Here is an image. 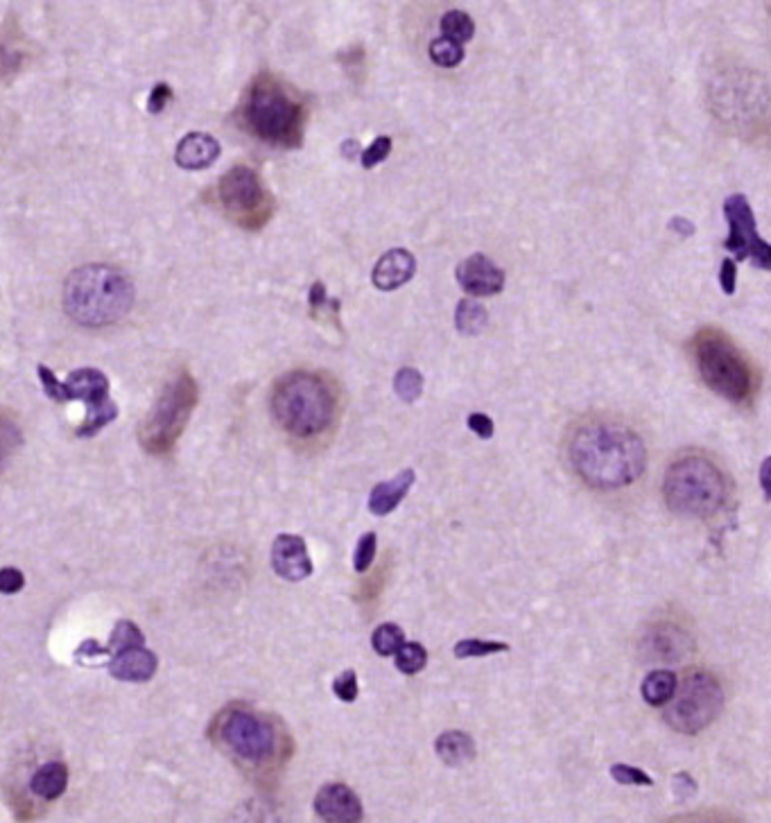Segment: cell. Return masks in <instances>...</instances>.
<instances>
[{"label": "cell", "mask_w": 771, "mask_h": 823, "mask_svg": "<svg viewBox=\"0 0 771 823\" xmlns=\"http://www.w3.org/2000/svg\"><path fill=\"white\" fill-rule=\"evenodd\" d=\"M568 464L586 487L620 491L647 471V448L636 430L613 419H588L575 426L566 444Z\"/></svg>", "instance_id": "1"}, {"label": "cell", "mask_w": 771, "mask_h": 823, "mask_svg": "<svg viewBox=\"0 0 771 823\" xmlns=\"http://www.w3.org/2000/svg\"><path fill=\"white\" fill-rule=\"evenodd\" d=\"M272 414L294 439L322 437L335 423L337 392L317 371H290L274 385Z\"/></svg>", "instance_id": "2"}, {"label": "cell", "mask_w": 771, "mask_h": 823, "mask_svg": "<svg viewBox=\"0 0 771 823\" xmlns=\"http://www.w3.org/2000/svg\"><path fill=\"white\" fill-rule=\"evenodd\" d=\"M240 118L247 132L267 145L294 150L303 143L306 107L272 73H261L249 84Z\"/></svg>", "instance_id": "3"}, {"label": "cell", "mask_w": 771, "mask_h": 823, "mask_svg": "<svg viewBox=\"0 0 771 823\" xmlns=\"http://www.w3.org/2000/svg\"><path fill=\"white\" fill-rule=\"evenodd\" d=\"M134 303V285L109 265H84L68 276L64 306L77 324L109 326L123 319Z\"/></svg>", "instance_id": "4"}, {"label": "cell", "mask_w": 771, "mask_h": 823, "mask_svg": "<svg viewBox=\"0 0 771 823\" xmlns=\"http://www.w3.org/2000/svg\"><path fill=\"white\" fill-rule=\"evenodd\" d=\"M729 482L724 471L706 455L674 459L663 478V500L672 514L710 518L726 505Z\"/></svg>", "instance_id": "5"}, {"label": "cell", "mask_w": 771, "mask_h": 823, "mask_svg": "<svg viewBox=\"0 0 771 823\" xmlns=\"http://www.w3.org/2000/svg\"><path fill=\"white\" fill-rule=\"evenodd\" d=\"M218 740L233 758L251 767H265L283 753V731L270 715L249 706H229L218 715Z\"/></svg>", "instance_id": "6"}, {"label": "cell", "mask_w": 771, "mask_h": 823, "mask_svg": "<svg viewBox=\"0 0 771 823\" xmlns=\"http://www.w3.org/2000/svg\"><path fill=\"white\" fill-rule=\"evenodd\" d=\"M695 362L701 380L726 401L747 403L753 396V387H756L753 369L726 333L715 328H704L697 333Z\"/></svg>", "instance_id": "7"}, {"label": "cell", "mask_w": 771, "mask_h": 823, "mask_svg": "<svg viewBox=\"0 0 771 823\" xmlns=\"http://www.w3.org/2000/svg\"><path fill=\"white\" fill-rule=\"evenodd\" d=\"M199 401V387L188 371L179 374L161 389L152 410L138 430L141 446L150 455H168L184 435L190 414Z\"/></svg>", "instance_id": "8"}, {"label": "cell", "mask_w": 771, "mask_h": 823, "mask_svg": "<svg viewBox=\"0 0 771 823\" xmlns=\"http://www.w3.org/2000/svg\"><path fill=\"white\" fill-rule=\"evenodd\" d=\"M43 392L57 403L82 401L86 405V419L77 428V437H93L118 417V407L111 401L109 378L100 369L84 367L73 371L64 383L46 365L37 367Z\"/></svg>", "instance_id": "9"}, {"label": "cell", "mask_w": 771, "mask_h": 823, "mask_svg": "<svg viewBox=\"0 0 771 823\" xmlns=\"http://www.w3.org/2000/svg\"><path fill=\"white\" fill-rule=\"evenodd\" d=\"M665 708V722L683 735H697L715 722L724 708L722 683L704 667H692L677 681L672 701Z\"/></svg>", "instance_id": "10"}, {"label": "cell", "mask_w": 771, "mask_h": 823, "mask_svg": "<svg viewBox=\"0 0 771 823\" xmlns=\"http://www.w3.org/2000/svg\"><path fill=\"white\" fill-rule=\"evenodd\" d=\"M222 211L242 229H261L272 218L274 202L256 170L249 166L231 168L218 181Z\"/></svg>", "instance_id": "11"}, {"label": "cell", "mask_w": 771, "mask_h": 823, "mask_svg": "<svg viewBox=\"0 0 771 823\" xmlns=\"http://www.w3.org/2000/svg\"><path fill=\"white\" fill-rule=\"evenodd\" d=\"M724 215L729 222V238H726L724 247L733 251L735 261H747L753 258V263L762 270H767L771 263V247L767 240L758 236L756 229V215L744 195H731L724 202Z\"/></svg>", "instance_id": "12"}, {"label": "cell", "mask_w": 771, "mask_h": 823, "mask_svg": "<svg viewBox=\"0 0 771 823\" xmlns=\"http://www.w3.org/2000/svg\"><path fill=\"white\" fill-rule=\"evenodd\" d=\"M695 652V640L674 622H656L640 638V656L649 663H677Z\"/></svg>", "instance_id": "13"}, {"label": "cell", "mask_w": 771, "mask_h": 823, "mask_svg": "<svg viewBox=\"0 0 771 823\" xmlns=\"http://www.w3.org/2000/svg\"><path fill=\"white\" fill-rule=\"evenodd\" d=\"M37 57V43L23 32L14 16L0 21V86L10 84Z\"/></svg>", "instance_id": "14"}, {"label": "cell", "mask_w": 771, "mask_h": 823, "mask_svg": "<svg viewBox=\"0 0 771 823\" xmlns=\"http://www.w3.org/2000/svg\"><path fill=\"white\" fill-rule=\"evenodd\" d=\"M272 568L285 582H303L313 575L306 541L297 534H279L272 545Z\"/></svg>", "instance_id": "15"}, {"label": "cell", "mask_w": 771, "mask_h": 823, "mask_svg": "<svg viewBox=\"0 0 771 823\" xmlns=\"http://www.w3.org/2000/svg\"><path fill=\"white\" fill-rule=\"evenodd\" d=\"M315 812L326 823H360L365 817L358 794L344 783L324 785L315 796Z\"/></svg>", "instance_id": "16"}, {"label": "cell", "mask_w": 771, "mask_h": 823, "mask_svg": "<svg viewBox=\"0 0 771 823\" xmlns=\"http://www.w3.org/2000/svg\"><path fill=\"white\" fill-rule=\"evenodd\" d=\"M457 283L473 297H491L505 288V272L484 254H473L457 265Z\"/></svg>", "instance_id": "17"}, {"label": "cell", "mask_w": 771, "mask_h": 823, "mask_svg": "<svg viewBox=\"0 0 771 823\" xmlns=\"http://www.w3.org/2000/svg\"><path fill=\"white\" fill-rule=\"evenodd\" d=\"M157 667L159 658L152 649H147L145 645H132L111 656L107 670L118 681L145 683L157 674Z\"/></svg>", "instance_id": "18"}, {"label": "cell", "mask_w": 771, "mask_h": 823, "mask_svg": "<svg viewBox=\"0 0 771 823\" xmlns=\"http://www.w3.org/2000/svg\"><path fill=\"white\" fill-rule=\"evenodd\" d=\"M414 272H417V258L407 249H392L380 256L374 272H371V281H374L378 290L392 292L407 281H412Z\"/></svg>", "instance_id": "19"}, {"label": "cell", "mask_w": 771, "mask_h": 823, "mask_svg": "<svg viewBox=\"0 0 771 823\" xmlns=\"http://www.w3.org/2000/svg\"><path fill=\"white\" fill-rule=\"evenodd\" d=\"M220 157V143L211 134L190 132L177 143L175 161L184 170H204Z\"/></svg>", "instance_id": "20"}, {"label": "cell", "mask_w": 771, "mask_h": 823, "mask_svg": "<svg viewBox=\"0 0 771 823\" xmlns=\"http://www.w3.org/2000/svg\"><path fill=\"white\" fill-rule=\"evenodd\" d=\"M414 480H417V475H414L412 469H407V471L398 473L392 480L376 484V487L369 493L371 514H376V516L392 514V511L401 505L407 493H410Z\"/></svg>", "instance_id": "21"}, {"label": "cell", "mask_w": 771, "mask_h": 823, "mask_svg": "<svg viewBox=\"0 0 771 823\" xmlns=\"http://www.w3.org/2000/svg\"><path fill=\"white\" fill-rule=\"evenodd\" d=\"M68 787V767L59 760H50L34 771L30 778V790L43 801H57Z\"/></svg>", "instance_id": "22"}, {"label": "cell", "mask_w": 771, "mask_h": 823, "mask_svg": "<svg viewBox=\"0 0 771 823\" xmlns=\"http://www.w3.org/2000/svg\"><path fill=\"white\" fill-rule=\"evenodd\" d=\"M435 751L441 762H446L450 767H459L475 758V742L464 731H446L437 738Z\"/></svg>", "instance_id": "23"}, {"label": "cell", "mask_w": 771, "mask_h": 823, "mask_svg": "<svg viewBox=\"0 0 771 823\" xmlns=\"http://www.w3.org/2000/svg\"><path fill=\"white\" fill-rule=\"evenodd\" d=\"M677 681L679 677L670 670H654L643 679L640 692H643V699L649 706L663 708L672 701L674 690H677Z\"/></svg>", "instance_id": "24"}, {"label": "cell", "mask_w": 771, "mask_h": 823, "mask_svg": "<svg viewBox=\"0 0 771 823\" xmlns=\"http://www.w3.org/2000/svg\"><path fill=\"white\" fill-rule=\"evenodd\" d=\"M489 322L487 308L473 299H464L457 303L455 326L462 335H478Z\"/></svg>", "instance_id": "25"}, {"label": "cell", "mask_w": 771, "mask_h": 823, "mask_svg": "<svg viewBox=\"0 0 771 823\" xmlns=\"http://www.w3.org/2000/svg\"><path fill=\"white\" fill-rule=\"evenodd\" d=\"M441 37L446 39H453L457 43H464L473 39L475 34V23L473 19L466 12H459V10H450L444 16H441Z\"/></svg>", "instance_id": "26"}, {"label": "cell", "mask_w": 771, "mask_h": 823, "mask_svg": "<svg viewBox=\"0 0 771 823\" xmlns=\"http://www.w3.org/2000/svg\"><path fill=\"white\" fill-rule=\"evenodd\" d=\"M405 643V634L403 629L398 625H392V622H385V625L376 627L374 634H371V647H374V652L378 656H394L398 649L403 647Z\"/></svg>", "instance_id": "27"}, {"label": "cell", "mask_w": 771, "mask_h": 823, "mask_svg": "<svg viewBox=\"0 0 771 823\" xmlns=\"http://www.w3.org/2000/svg\"><path fill=\"white\" fill-rule=\"evenodd\" d=\"M23 435H21V428L16 426V421L10 417V414L0 410V471L5 469L7 459H10L16 448L21 446Z\"/></svg>", "instance_id": "28"}, {"label": "cell", "mask_w": 771, "mask_h": 823, "mask_svg": "<svg viewBox=\"0 0 771 823\" xmlns=\"http://www.w3.org/2000/svg\"><path fill=\"white\" fill-rule=\"evenodd\" d=\"M430 59L441 68H455L462 64L464 46L453 39L439 37L430 43Z\"/></svg>", "instance_id": "29"}, {"label": "cell", "mask_w": 771, "mask_h": 823, "mask_svg": "<svg viewBox=\"0 0 771 823\" xmlns=\"http://www.w3.org/2000/svg\"><path fill=\"white\" fill-rule=\"evenodd\" d=\"M509 652L507 643H498V640H480V638H466L459 640L455 645V658H482L491 654Z\"/></svg>", "instance_id": "30"}, {"label": "cell", "mask_w": 771, "mask_h": 823, "mask_svg": "<svg viewBox=\"0 0 771 823\" xmlns=\"http://www.w3.org/2000/svg\"><path fill=\"white\" fill-rule=\"evenodd\" d=\"M396 667L403 674H419L428 663V652L421 643H403V647L394 654Z\"/></svg>", "instance_id": "31"}, {"label": "cell", "mask_w": 771, "mask_h": 823, "mask_svg": "<svg viewBox=\"0 0 771 823\" xmlns=\"http://www.w3.org/2000/svg\"><path fill=\"white\" fill-rule=\"evenodd\" d=\"M394 389L401 401L414 403L423 392V376L414 367H403L394 378Z\"/></svg>", "instance_id": "32"}, {"label": "cell", "mask_w": 771, "mask_h": 823, "mask_svg": "<svg viewBox=\"0 0 771 823\" xmlns=\"http://www.w3.org/2000/svg\"><path fill=\"white\" fill-rule=\"evenodd\" d=\"M376 543H378V536L376 532H367L360 536L358 545H355V552H353V570L355 573H367L371 568V563L376 559Z\"/></svg>", "instance_id": "33"}, {"label": "cell", "mask_w": 771, "mask_h": 823, "mask_svg": "<svg viewBox=\"0 0 771 823\" xmlns=\"http://www.w3.org/2000/svg\"><path fill=\"white\" fill-rule=\"evenodd\" d=\"M389 154H392V138L389 136H378L374 143H371L365 152H360L362 168L371 170L376 168L378 163H383Z\"/></svg>", "instance_id": "34"}, {"label": "cell", "mask_w": 771, "mask_h": 823, "mask_svg": "<svg viewBox=\"0 0 771 823\" xmlns=\"http://www.w3.org/2000/svg\"><path fill=\"white\" fill-rule=\"evenodd\" d=\"M611 776L620 785H638V787H652L654 785L652 776H647L643 769H636L631 765H613L611 767Z\"/></svg>", "instance_id": "35"}, {"label": "cell", "mask_w": 771, "mask_h": 823, "mask_svg": "<svg viewBox=\"0 0 771 823\" xmlns=\"http://www.w3.org/2000/svg\"><path fill=\"white\" fill-rule=\"evenodd\" d=\"M333 692L337 699L344 701V704H351V701L358 699V674L353 670L342 672L340 677L333 681Z\"/></svg>", "instance_id": "36"}, {"label": "cell", "mask_w": 771, "mask_h": 823, "mask_svg": "<svg viewBox=\"0 0 771 823\" xmlns=\"http://www.w3.org/2000/svg\"><path fill=\"white\" fill-rule=\"evenodd\" d=\"M667 823H738L731 814H724V812H717V810H704V812H692V814H683V817H677Z\"/></svg>", "instance_id": "37"}, {"label": "cell", "mask_w": 771, "mask_h": 823, "mask_svg": "<svg viewBox=\"0 0 771 823\" xmlns=\"http://www.w3.org/2000/svg\"><path fill=\"white\" fill-rule=\"evenodd\" d=\"M23 586H25V575L19 568L0 570V595H16L23 591Z\"/></svg>", "instance_id": "38"}, {"label": "cell", "mask_w": 771, "mask_h": 823, "mask_svg": "<svg viewBox=\"0 0 771 823\" xmlns=\"http://www.w3.org/2000/svg\"><path fill=\"white\" fill-rule=\"evenodd\" d=\"M170 100H172V89L166 82H159L152 89L150 98H147V111H150V114H161Z\"/></svg>", "instance_id": "39"}, {"label": "cell", "mask_w": 771, "mask_h": 823, "mask_svg": "<svg viewBox=\"0 0 771 823\" xmlns=\"http://www.w3.org/2000/svg\"><path fill=\"white\" fill-rule=\"evenodd\" d=\"M469 428L478 435L480 439H491L493 437V421L487 417V414H480V412H473L469 417Z\"/></svg>", "instance_id": "40"}, {"label": "cell", "mask_w": 771, "mask_h": 823, "mask_svg": "<svg viewBox=\"0 0 771 823\" xmlns=\"http://www.w3.org/2000/svg\"><path fill=\"white\" fill-rule=\"evenodd\" d=\"M735 279H738V270H735V263L731 258H726L722 263V270H719V285H722L724 294L735 292Z\"/></svg>", "instance_id": "41"}, {"label": "cell", "mask_w": 771, "mask_h": 823, "mask_svg": "<svg viewBox=\"0 0 771 823\" xmlns=\"http://www.w3.org/2000/svg\"><path fill=\"white\" fill-rule=\"evenodd\" d=\"M310 306H313V310L326 306V288L322 281H317L313 288H310Z\"/></svg>", "instance_id": "42"}, {"label": "cell", "mask_w": 771, "mask_h": 823, "mask_svg": "<svg viewBox=\"0 0 771 823\" xmlns=\"http://www.w3.org/2000/svg\"><path fill=\"white\" fill-rule=\"evenodd\" d=\"M670 224H672L674 231H679V233L683 231V233H686V236H692V233H695V227H692V222L683 220V218H674Z\"/></svg>", "instance_id": "43"}, {"label": "cell", "mask_w": 771, "mask_h": 823, "mask_svg": "<svg viewBox=\"0 0 771 823\" xmlns=\"http://www.w3.org/2000/svg\"><path fill=\"white\" fill-rule=\"evenodd\" d=\"M342 152H344L349 159H353V154H355V157H358V154H360V143L355 141V138H349V141L342 143Z\"/></svg>", "instance_id": "44"}, {"label": "cell", "mask_w": 771, "mask_h": 823, "mask_svg": "<svg viewBox=\"0 0 771 823\" xmlns=\"http://www.w3.org/2000/svg\"><path fill=\"white\" fill-rule=\"evenodd\" d=\"M767 475H769V459H765V462H762V469H760V482H762V491H765V496H769Z\"/></svg>", "instance_id": "45"}]
</instances>
